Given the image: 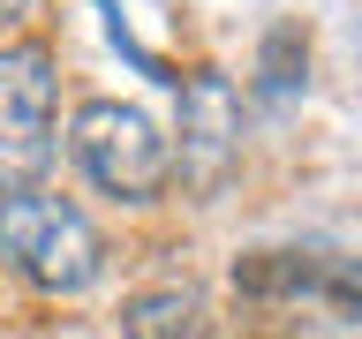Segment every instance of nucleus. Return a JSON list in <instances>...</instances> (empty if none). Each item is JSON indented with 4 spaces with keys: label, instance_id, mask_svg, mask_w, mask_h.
Returning <instances> with one entry per match:
<instances>
[{
    "label": "nucleus",
    "instance_id": "obj_1",
    "mask_svg": "<svg viewBox=\"0 0 362 339\" xmlns=\"http://www.w3.org/2000/svg\"><path fill=\"white\" fill-rule=\"evenodd\" d=\"M0 264L45 294H83L106 279V242L68 196L16 189V196H0Z\"/></svg>",
    "mask_w": 362,
    "mask_h": 339
},
{
    "label": "nucleus",
    "instance_id": "obj_2",
    "mask_svg": "<svg viewBox=\"0 0 362 339\" xmlns=\"http://www.w3.org/2000/svg\"><path fill=\"white\" fill-rule=\"evenodd\" d=\"M68 151L121 203H151L158 189H166V174H174V143L158 136V121L144 106H121V98H90V106L76 113Z\"/></svg>",
    "mask_w": 362,
    "mask_h": 339
},
{
    "label": "nucleus",
    "instance_id": "obj_3",
    "mask_svg": "<svg viewBox=\"0 0 362 339\" xmlns=\"http://www.w3.org/2000/svg\"><path fill=\"white\" fill-rule=\"evenodd\" d=\"M53 166V53L0 45V189H38Z\"/></svg>",
    "mask_w": 362,
    "mask_h": 339
},
{
    "label": "nucleus",
    "instance_id": "obj_4",
    "mask_svg": "<svg viewBox=\"0 0 362 339\" xmlns=\"http://www.w3.org/2000/svg\"><path fill=\"white\" fill-rule=\"evenodd\" d=\"M242 287H257V294H317V302L362 316V264L355 256H294V249H272V256H257L242 271Z\"/></svg>",
    "mask_w": 362,
    "mask_h": 339
},
{
    "label": "nucleus",
    "instance_id": "obj_5",
    "mask_svg": "<svg viewBox=\"0 0 362 339\" xmlns=\"http://www.w3.org/2000/svg\"><path fill=\"white\" fill-rule=\"evenodd\" d=\"M226 143H234V90L219 76H189L181 83V166L211 181Z\"/></svg>",
    "mask_w": 362,
    "mask_h": 339
},
{
    "label": "nucleus",
    "instance_id": "obj_6",
    "mask_svg": "<svg viewBox=\"0 0 362 339\" xmlns=\"http://www.w3.org/2000/svg\"><path fill=\"white\" fill-rule=\"evenodd\" d=\"M121 339H211V316H204L197 287H151L121 309Z\"/></svg>",
    "mask_w": 362,
    "mask_h": 339
},
{
    "label": "nucleus",
    "instance_id": "obj_7",
    "mask_svg": "<svg viewBox=\"0 0 362 339\" xmlns=\"http://www.w3.org/2000/svg\"><path fill=\"white\" fill-rule=\"evenodd\" d=\"M16 8H30V0H0V16H16Z\"/></svg>",
    "mask_w": 362,
    "mask_h": 339
}]
</instances>
